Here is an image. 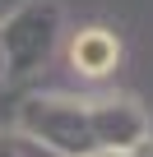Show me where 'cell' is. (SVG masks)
Returning <instances> with one entry per match:
<instances>
[{
	"instance_id": "1",
	"label": "cell",
	"mask_w": 153,
	"mask_h": 157,
	"mask_svg": "<svg viewBox=\"0 0 153 157\" xmlns=\"http://www.w3.org/2000/svg\"><path fill=\"white\" fill-rule=\"evenodd\" d=\"M70 56H74V65H79L84 74H107V69L116 65L121 46H116V37H111V33H102V28H88V33H79V37H74Z\"/></svg>"
}]
</instances>
